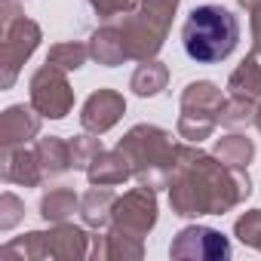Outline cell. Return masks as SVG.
<instances>
[{"label":"cell","mask_w":261,"mask_h":261,"mask_svg":"<svg viewBox=\"0 0 261 261\" xmlns=\"http://www.w3.org/2000/svg\"><path fill=\"white\" fill-rule=\"evenodd\" d=\"M252 194L246 169L227 166L218 157L188 145H175V166L169 178V203L181 218L224 215Z\"/></svg>","instance_id":"6da1fadb"},{"label":"cell","mask_w":261,"mask_h":261,"mask_svg":"<svg viewBox=\"0 0 261 261\" xmlns=\"http://www.w3.org/2000/svg\"><path fill=\"white\" fill-rule=\"evenodd\" d=\"M181 43H185V53L200 65L224 62L240 43V22L230 10L218 4H203L191 10L181 28Z\"/></svg>","instance_id":"7a4b0ae2"},{"label":"cell","mask_w":261,"mask_h":261,"mask_svg":"<svg viewBox=\"0 0 261 261\" xmlns=\"http://www.w3.org/2000/svg\"><path fill=\"white\" fill-rule=\"evenodd\" d=\"M117 148L126 154L139 185H148L154 191L157 188H169L172 166H175V145H172V136L166 133V129L139 123L120 139Z\"/></svg>","instance_id":"3957f363"},{"label":"cell","mask_w":261,"mask_h":261,"mask_svg":"<svg viewBox=\"0 0 261 261\" xmlns=\"http://www.w3.org/2000/svg\"><path fill=\"white\" fill-rule=\"evenodd\" d=\"M40 40V25L19 13L16 0H4L0 4V86L4 89H13L22 65L34 56Z\"/></svg>","instance_id":"277c9868"},{"label":"cell","mask_w":261,"mask_h":261,"mask_svg":"<svg viewBox=\"0 0 261 261\" xmlns=\"http://www.w3.org/2000/svg\"><path fill=\"white\" fill-rule=\"evenodd\" d=\"M224 92L209 83V80H197L181 92V117H178V136L191 145H200L203 139H209L218 126V114L224 105Z\"/></svg>","instance_id":"5b68a950"},{"label":"cell","mask_w":261,"mask_h":261,"mask_svg":"<svg viewBox=\"0 0 261 261\" xmlns=\"http://www.w3.org/2000/svg\"><path fill=\"white\" fill-rule=\"evenodd\" d=\"M28 89H31V105L37 108L40 117L62 120L74 108V89L68 83V71H62V68H56L49 62L34 71Z\"/></svg>","instance_id":"8992f818"},{"label":"cell","mask_w":261,"mask_h":261,"mask_svg":"<svg viewBox=\"0 0 261 261\" xmlns=\"http://www.w3.org/2000/svg\"><path fill=\"white\" fill-rule=\"evenodd\" d=\"M111 221L123 233L145 237L157 224V197H154V188L139 185L133 191H126L123 197H117L114 212H111Z\"/></svg>","instance_id":"52a82bcc"},{"label":"cell","mask_w":261,"mask_h":261,"mask_svg":"<svg viewBox=\"0 0 261 261\" xmlns=\"http://www.w3.org/2000/svg\"><path fill=\"white\" fill-rule=\"evenodd\" d=\"M169 255L172 258H203V261H221L224 258L227 261L230 258V243L221 230L191 224L175 237V243L169 246Z\"/></svg>","instance_id":"ba28073f"},{"label":"cell","mask_w":261,"mask_h":261,"mask_svg":"<svg viewBox=\"0 0 261 261\" xmlns=\"http://www.w3.org/2000/svg\"><path fill=\"white\" fill-rule=\"evenodd\" d=\"M126 114V98L117 89H98L83 101L80 111V123L86 133L92 136H105L111 126H117V120Z\"/></svg>","instance_id":"9c48e42d"},{"label":"cell","mask_w":261,"mask_h":261,"mask_svg":"<svg viewBox=\"0 0 261 261\" xmlns=\"http://www.w3.org/2000/svg\"><path fill=\"white\" fill-rule=\"evenodd\" d=\"M40 133V114L34 105H10L0 114V148L13 151L28 145Z\"/></svg>","instance_id":"30bf717a"},{"label":"cell","mask_w":261,"mask_h":261,"mask_svg":"<svg viewBox=\"0 0 261 261\" xmlns=\"http://www.w3.org/2000/svg\"><path fill=\"white\" fill-rule=\"evenodd\" d=\"M46 237V255L49 258H89L92 255V237L68 221H59Z\"/></svg>","instance_id":"8fae6325"},{"label":"cell","mask_w":261,"mask_h":261,"mask_svg":"<svg viewBox=\"0 0 261 261\" xmlns=\"http://www.w3.org/2000/svg\"><path fill=\"white\" fill-rule=\"evenodd\" d=\"M43 166L34 154V148H13L4 151V181L10 185H25V188H37L43 181Z\"/></svg>","instance_id":"7c38bea8"},{"label":"cell","mask_w":261,"mask_h":261,"mask_svg":"<svg viewBox=\"0 0 261 261\" xmlns=\"http://www.w3.org/2000/svg\"><path fill=\"white\" fill-rule=\"evenodd\" d=\"M89 56L98 65H108V68H117V65L129 62V53H126V40H123L120 25H101L89 37Z\"/></svg>","instance_id":"4fadbf2b"},{"label":"cell","mask_w":261,"mask_h":261,"mask_svg":"<svg viewBox=\"0 0 261 261\" xmlns=\"http://www.w3.org/2000/svg\"><path fill=\"white\" fill-rule=\"evenodd\" d=\"M129 175H133V166H129L126 154L117 148V151H101L89 169H86V178L89 185H105V188H114V185H123Z\"/></svg>","instance_id":"5bb4252c"},{"label":"cell","mask_w":261,"mask_h":261,"mask_svg":"<svg viewBox=\"0 0 261 261\" xmlns=\"http://www.w3.org/2000/svg\"><path fill=\"white\" fill-rule=\"evenodd\" d=\"M227 89L230 95H240V98H252V101L261 98V49H252L237 65V71L227 80Z\"/></svg>","instance_id":"9a60e30c"},{"label":"cell","mask_w":261,"mask_h":261,"mask_svg":"<svg viewBox=\"0 0 261 261\" xmlns=\"http://www.w3.org/2000/svg\"><path fill=\"white\" fill-rule=\"evenodd\" d=\"M34 154H37V160H40L46 178H56V175L74 169V163H71V145L62 142L59 136H46V139H40V142L34 145Z\"/></svg>","instance_id":"2e32d148"},{"label":"cell","mask_w":261,"mask_h":261,"mask_svg":"<svg viewBox=\"0 0 261 261\" xmlns=\"http://www.w3.org/2000/svg\"><path fill=\"white\" fill-rule=\"evenodd\" d=\"M114 191L105 188V185H92L83 197H80V215L89 227H105L111 221V212H114Z\"/></svg>","instance_id":"e0dca14e"},{"label":"cell","mask_w":261,"mask_h":261,"mask_svg":"<svg viewBox=\"0 0 261 261\" xmlns=\"http://www.w3.org/2000/svg\"><path fill=\"white\" fill-rule=\"evenodd\" d=\"M166 80H169V68L163 62H157V59H148V62H142L136 68L133 80H129V89L136 95H142V98H151V95L166 89Z\"/></svg>","instance_id":"ac0fdd59"},{"label":"cell","mask_w":261,"mask_h":261,"mask_svg":"<svg viewBox=\"0 0 261 261\" xmlns=\"http://www.w3.org/2000/svg\"><path fill=\"white\" fill-rule=\"evenodd\" d=\"M74 212H80V197H77L71 188H53V191L43 194V200H40V215H43V221H49V224L68 221Z\"/></svg>","instance_id":"d6986e66"},{"label":"cell","mask_w":261,"mask_h":261,"mask_svg":"<svg viewBox=\"0 0 261 261\" xmlns=\"http://www.w3.org/2000/svg\"><path fill=\"white\" fill-rule=\"evenodd\" d=\"M215 157L221 163H227V166L246 169L252 163V157H255V145L246 136H224V139L215 142Z\"/></svg>","instance_id":"ffe728a7"},{"label":"cell","mask_w":261,"mask_h":261,"mask_svg":"<svg viewBox=\"0 0 261 261\" xmlns=\"http://www.w3.org/2000/svg\"><path fill=\"white\" fill-rule=\"evenodd\" d=\"M255 111H258V105H255L252 98L227 95V98H224V105H221L218 123H221V126H227V129H240V126L255 123Z\"/></svg>","instance_id":"44dd1931"},{"label":"cell","mask_w":261,"mask_h":261,"mask_svg":"<svg viewBox=\"0 0 261 261\" xmlns=\"http://www.w3.org/2000/svg\"><path fill=\"white\" fill-rule=\"evenodd\" d=\"M86 59H89V46H83V43H77V40L56 43V46L49 49V56H46V62L56 65V68H62V71H77V68L86 65Z\"/></svg>","instance_id":"7402d4cb"},{"label":"cell","mask_w":261,"mask_h":261,"mask_svg":"<svg viewBox=\"0 0 261 261\" xmlns=\"http://www.w3.org/2000/svg\"><path fill=\"white\" fill-rule=\"evenodd\" d=\"M68 145H71V163H74V169H89V163L101 154V139L92 136V133H83V136L71 139Z\"/></svg>","instance_id":"603a6c76"},{"label":"cell","mask_w":261,"mask_h":261,"mask_svg":"<svg viewBox=\"0 0 261 261\" xmlns=\"http://www.w3.org/2000/svg\"><path fill=\"white\" fill-rule=\"evenodd\" d=\"M142 0H89V7L101 16V19H117V16H129L139 10Z\"/></svg>","instance_id":"cb8c5ba5"},{"label":"cell","mask_w":261,"mask_h":261,"mask_svg":"<svg viewBox=\"0 0 261 261\" xmlns=\"http://www.w3.org/2000/svg\"><path fill=\"white\" fill-rule=\"evenodd\" d=\"M22 200L16 197V194H4L0 197V230H13L16 224H19V218H22Z\"/></svg>","instance_id":"d4e9b609"},{"label":"cell","mask_w":261,"mask_h":261,"mask_svg":"<svg viewBox=\"0 0 261 261\" xmlns=\"http://www.w3.org/2000/svg\"><path fill=\"white\" fill-rule=\"evenodd\" d=\"M240 7L252 16V49H261V0H240Z\"/></svg>","instance_id":"484cf974"},{"label":"cell","mask_w":261,"mask_h":261,"mask_svg":"<svg viewBox=\"0 0 261 261\" xmlns=\"http://www.w3.org/2000/svg\"><path fill=\"white\" fill-rule=\"evenodd\" d=\"M255 126L261 129V105H258V111H255Z\"/></svg>","instance_id":"4316f807"}]
</instances>
